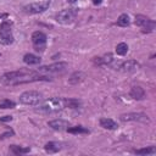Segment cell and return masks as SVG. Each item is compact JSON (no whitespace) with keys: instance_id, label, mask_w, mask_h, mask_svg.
<instances>
[{"instance_id":"cell-16","label":"cell","mask_w":156,"mask_h":156,"mask_svg":"<svg viewBox=\"0 0 156 156\" xmlns=\"http://www.w3.org/2000/svg\"><path fill=\"white\" fill-rule=\"evenodd\" d=\"M23 61H24V63H27L29 66H33V65L40 63V57L37 56V55H33V54H26L23 56Z\"/></svg>"},{"instance_id":"cell-21","label":"cell","mask_w":156,"mask_h":156,"mask_svg":"<svg viewBox=\"0 0 156 156\" xmlns=\"http://www.w3.org/2000/svg\"><path fill=\"white\" fill-rule=\"evenodd\" d=\"M129 23H130V21H129V16L127 13H122L116 22V24L119 27H127V26H129Z\"/></svg>"},{"instance_id":"cell-8","label":"cell","mask_w":156,"mask_h":156,"mask_svg":"<svg viewBox=\"0 0 156 156\" xmlns=\"http://www.w3.org/2000/svg\"><path fill=\"white\" fill-rule=\"evenodd\" d=\"M68 65L66 62H55L48 66H41L38 68L39 73H62L67 69Z\"/></svg>"},{"instance_id":"cell-14","label":"cell","mask_w":156,"mask_h":156,"mask_svg":"<svg viewBox=\"0 0 156 156\" xmlns=\"http://www.w3.org/2000/svg\"><path fill=\"white\" fill-rule=\"evenodd\" d=\"M100 126H101L102 128L110 129V130H113V129H117V128H118L117 123H116L113 119H111V118H101V119H100Z\"/></svg>"},{"instance_id":"cell-3","label":"cell","mask_w":156,"mask_h":156,"mask_svg":"<svg viewBox=\"0 0 156 156\" xmlns=\"http://www.w3.org/2000/svg\"><path fill=\"white\" fill-rule=\"evenodd\" d=\"M113 69H118V71H123V72H134L136 71L140 65L134 61V60H128V61H118V60H113V62L110 66Z\"/></svg>"},{"instance_id":"cell-10","label":"cell","mask_w":156,"mask_h":156,"mask_svg":"<svg viewBox=\"0 0 156 156\" xmlns=\"http://www.w3.org/2000/svg\"><path fill=\"white\" fill-rule=\"evenodd\" d=\"M50 5V0H46L45 2H33V4H29V5H26L23 7V11L26 13H29V15H34V13H41L44 12L45 10H48Z\"/></svg>"},{"instance_id":"cell-7","label":"cell","mask_w":156,"mask_h":156,"mask_svg":"<svg viewBox=\"0 0 156 156\" xmlns=\"http://www.w3.org/2000/svg\"><path fill=\"white\" fill-rule=\"evenodd\" d=\"M0 41L2 44H12L13 43V35H12V30H11V24L6 21H4L0 24Z\"/></svg>"},{"instance_id":"cell-19","label":"cell","mask_w":156,"mask_h":156,"mask_svg":"<svg viewBox=\"0 0 156 156\" xmlns=\"http://www.w3.org/2000/svg\"><path fill=\"white\" fill-rule=\"evenodd\" d=\"M133 152L136 155H154V154H156V149L154 146H147V147H143V149H136Z\"/></svg>"},{"instance_id":"cell-17","label":"cell","mask_w":156,"mask_h":156,"mask_svg":"<svg viewBox=\"0 0 156 156\" xmlns=\"http://www.w3.org/2000/svg\"><path fill=\"white\" fill-rule=\"evenodd\" d=\"M84 73L83 72H80V71H78V72H74L69 78H68V83L69 84H72V85H76V84H78V83H80L83 79H84Z\"/></svg>"},{"instance_id":"cell-20","label":"cell","mask_w":156,"mask_h":156,"mask_svg":"<svg viewBox=\"0 0 156 156\" xmlns=\"http://www.w3.org/2000/svg\"><path fill=\"white\" fill-rule=\"evenodd\" d=\"M10 150L15 154V155H22V154H28L30 151L29 147H23V146H17V145H11Z\"/></svg>"},{"instance_id":"cell-22","label":"cell","mask_w":156,"mask_h":156,"mask_svg":"<svg viewBox=\"0 0 156 156\" xmlns=\"http://www.w3.org/2000/svg\"><path fill=\"white\" fill-rule=\"evenodd\" d=\"M67 132L68 133H72V134H88L89 130L80 127V126H77V127H71V128H67Z\"/></svg>"},{"instance_id":"cell-26","label":"cell","mask_w":156,"mask_h":156,"mask_svg":"<svg viewBox=\"0 0 156 156\" xmlns=\"http://www.w3.org/2000/svg\"><path fill=\"white\" fill-rule=\"evenodd\" d=\"M91 1H93V4L96 5V6H98V5H101V2H102V0H91Z\"/></svg>"},{"instance_id":"cell-13","label":"cell","mask_w":156,"mask_h":156,"mask_svg":"<svg viewBox=\"0 0 156 156\" xmlns=\"http://www.w3.org/2000/svg\"><path fill=\"white\" fill-rule=\"evenodd\" d=\"M48 124H49V127H51L55 130H65L69 126L68 122L65 119H54V121H50Z\"/></svg>"},{"instance_id":"cell-5","label":"cell","mask_w":156,"mask_h":156,"mask_svg":"<svg viewBox=\"0 0 156 156\" xmlns=\"http://www.w3.org/2000/svg\"><path fill=\"white\" fill-rule=\"evenodd\" d=\"M77 16V11L73 9H66V10H61L58 13H56L55 20L57 23L61 24H71L72 22H74Z\"/></svg>"},{"instance_id":"cell-4","label":"cell","mask_w":156,"mask_h":156,"mask_svg":"<svg viewBox=\"0 0 156 156\" xmlns=\"http://www.w3.org/2000/svg\"><path fill=\"white\" fill-rule=\"evenodd\" d=\"M43 99V95L39 91L35 90H29V91H24L23 94H21L20 96V101L24 105H29V106H34L38 105Z\"/></svg>"},{"instance_id":"cell-15","label":"cell","mask_w":156,"mask_h":156,"mask_svg":"<svg viewBox=\"0 0 156 156\" xmlns=\"http://www.w3.org/2000/svg\"><path fill=\"white\" fill-rule=\"evenodd\" d=\"M44 149L49 154H55V152H57V151L61 150V144L60 143H56V141H49V143L45 144Z\"/></svg>"},{"instance_id":"cell-18","label":"cell","mask_w":156,"mask_h":156,"mask_svg":"<svg viewBox=\"0 0 156 156\" xmlns=\"http://www.w3.org/2000/svg\"><path fill=\"white\" fill-rule=\"evenodd\" d=\"M63 105L65 107H68V108H78L80 107L82 102L78 99H63Z\"/></svg>"},{"instance_id":"cell-24","label":"cell","mask_w":156,"mask_h":156,"mask_svg":"<svg viewBox=\"0 0 156 156\" xmlns=\"http://www.w3.org/2000/svg\"><path fill=\"white\" fill-rule=\"evenodd\" d=\"M15 102L12 100H9V99H4L0 101V108L1 110H5V108H13L15 107Z\"/></svg>"},{"instance_id":"cell-23","label":"cell","mask_w":156,"mask_h":156,"mask_svg":"<svg viewBox=\"0 0 156 156\" xmlns=\"http://www.w3.org/2000/svg\"><path fill=\"white\" fill-rule=\"evenodd\" d=\"M127 51H128V45H127L126 43H119V44H117V46H116V52H117V55L124 56V55L127 54Z\"/></svg>"},{"instance_id":"cell-27","label":"cell","mask_w":156,"mask_h":156,"mask_svg":"<svg viewBox=\"0 0 156 156\" xmlns=\"http://www.w3.org/2000/svg\"><path fill=\"white\" fill-rule=\"evenodd\" d=\"M7 16H9L7 13H1V15H0V18H5V17H7Z\"/></svg>"},{"instance_id":"cell-25","label":"cell","mask_w":156,"mask_h":156,"mask_svg":"<svg viewBox=\"0 0 156 156\" xmlns=\"http://www.w3.org/2000/svg\"><path fill=\"white\" fill-rule=\"evenodd\" d=\"M12 121V116H4L0 118V122H10Z\"/></svg>"},{"instance_id":"cell-2","label":"cell","mask_w":156,"mask_h":156,"mask_svg":"<svg viewBox=\"0 0 156 156\" xmlns=\"http://www.w3.org/2000/svg\"><path fill=\"white\" fill-rule=\"evenodd\" d=\"M65 107L63 105V99L61 98H51L45 100L41 105H39L35 111L40 112V113H52V112H57L60 110H62Z\"/></svg>"},{"instance_id":"cell-9","label":"cell","mask_w":156,"mask_h":156,"mask_svg":"<svg viewBox=\"0 0 156 156\" xmlns=\"http://www.w3.org/2000/svg\"><path fill=\"white\" fill-rule=\"evenodd\" d=\"M134 22H135L136 26H139L143 29V32H147V33L152 32L155 29V26H156L152 20H150L149 17L143 16V15H136Z\"/></svg>"},{"instance_id":"cell-11","label":"cell","mask_w":156,"mask_h":156,"mask_svg":"<svg viewBox=\"0 0 156 156\" xmlns=\"http://www.w3.org/2000/svg\"><path fill=\"white\" fill-rule=\"evenodd\" d=\"M121 121L129 122V121H138V122H149V117L141 112H129L121 115Z\"/></svg>"},{"instance_id":"cell-1","label":"cell","mask_w":156,"mask_h":156,"mask_svg":"<svg viewBox=\"0 0 156 156\" xmlns=\"http://www.w3.org/2000/svg\"><path fill=\"white\" fill-rule=\"evenodd\" d=\"M40 80H51V78L49 76H43L33 69L12 71L0 77V83L2 85H18V84H26V83H33Z\"/></svg>"},{"instance_id":"cell-12","label":"cell","mask_w":156,"mask_h":156,"mask_svg":"<svg viewBox=\"0 0 156 156\" xmlns=\"http://www.w3.org/2000/svg\"><path fill=\"white\" fill-rule=\"evenodd\" d=\"M129 95L134 100H143L145 98V91H144V89L141 87L134 85V87H132V89L129 91Z\"/></svg>"},{"instance_id":"cell-6","label":"cell","mask_w":156,"mask_h":156,"mask_svg":"<svg viewBox=\"0 0 156 156\" xmlns=\"http://www.w3.org/2000/svg\"><path fill=\"white\" fill-rule=\"evenodd\" d=\"M46 34L40 32V30H37L32 34V43H33V46H34V50L35 51H40L43 52L45 50V46H46Z\"/></svg>"}]
</instances>
